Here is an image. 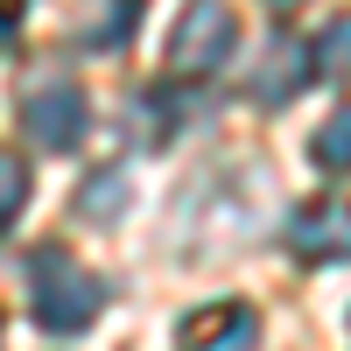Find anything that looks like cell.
<instances>
[{"label": "cell", "instance_id": "5", "mask_svg": "<svg viewBox=\"0 0 351 351\" xmlns=\"http://www.w3.org/2000/svg\"><path fill=\"white\" fill-rule=\"evenodd\" d=\"M176 337L183 344H218V351H239L260 337V316L246 302H211V309H190L183 324H176Z\"/></svg>", "mask_w": 351, "mask_h": 351}, {"label": "cell", "instance_id": "10", "mask_svg": "<svg viewBox=\"0 0 351 351\" xmlns=\"http://www.w3.org/2000/svg\"><path fill=\"white\" fill-rule=\"evenodd\" d=\"M316 64H324V77H344L351 71V14H337L330 28H324V36H316Z\"/></svg>", "mask_w": 351, "mask_h": 351}, {"label": "cell", "instance_id": "8", "mask_svg": "<svg viewBox=\"0 0 351 351\" xmlns=\"http://www.w3.org/2000/svg\"><path fill=\"white\" fill-rule=\"evenodd\" d=\"M28 190H36V176H28V162L0 148V232H8V225H14L21 211H28Z\"/></svg>", "mask_w": 351, "mask_h": 351}, {"label": "cell", "instance_id": "2", "mask_svg": "<svg viewBox=\"0 0 351 351\" xmlns=\"http://www.w3.org/2000/svg\"><path fill=\"white\" fill-rule=\"evenodd\" d=\"M232 43H239V21H232L225 0H190L169 28V71L176 77H211L232 56Z\"/></svg>", "mask_w": 351, "mask_h": 351}, {"label": "cell", "instance_id": "6", "mask_svg": "<svg viewBox=\"0 0 351 351\" xmlns=\"http://www.w3.org/2000/svg\"><path fill=\"white\" fill-rule=\"evenodd\" d=\"M302 77H309V43H295V36H274V43H267V71L253 77V92L267 99V106H281V99L295 92Z\"/></svg>", "mask_w": 351, "mask_h": 351}, {"label": "cell", "instance_id": "1", "mask_svg": "<svg viewBox=\"0 0 351 351\" xmlns=\"http://www.w3.org/2000/svg\"><path fill=\"white\" fill-rule=\"evenodd\" d=\"M28 302H36V324L49 337H77L106 309V288L84 267H71L64 253H36V267H28Z\"/></svg>", "mask_w": 351, "mask_h": 351}, {"label": "cell", "instance_id": "9", "mask_svg": "<svg viewBox=\"0 0 351 351\" xmlns=\"http://www.w3.org/2000/svg\"><path fill=\"white\" fill-rule=\"evenodd\" d=\"M120 204H127V176L120 169H99L92 183L77 190V211L84 218H120Z\"/></svg>", "mask_w": 351, "mask_h": 351}, {"label": "cell", "instance_id": "7", "mask_svg": "<svg viewBox=\"0 0 351 351\" xmlns=\"http://www.w3.org/2000/svg\"><path fill=\"white\" fill-rule=\"evenodd\" d=\"M309 155H316V169H330V176H344V169H351V106H344V112H330V120L316 127Z\"/></svg>", "mask_w": 351, "mask_h": 351}, {"label": "cell", "instance_id": "11", "mask_svg": "<svg viewBox=\"0 0 351 351\" xmlns=\"http://www.w3.org/2000/svg\"><path fill=\"white\" fill-rule=\"evenodd\" d=\"M21 8H28V0H0V43H8L14 28H21Z\"/></svg>", "mask_w": 351, "mask_h": 351}, {"label": "cell", "instance_id": "3", "mask_svg": "<svg viewBox=\"0 0 351 351\" xmlns=\"http://www.w3.org/2000/svg\"><path fill=\"white\" fill-rule=\"evenodd\" d=\"M21 127H28V141H36V148L64 155V148H77V141H84V127H92V106H84L77 84H43V92L21 99Z\"/></svg>", "mask_w": 351, "mask_h": 351}, {"label": "cell", "instance_id": "4", "mask_svg": "<svg viewBox=\"0 0 351 351\" xmlns=\"http://www.w3.org/2000/svg\"><path fill=\"white\" fill-rule=\"evenodd\" d=\"M288 253L324 267V260H351V197H324V204H302L288 218Z\"/></svg>", "mask_w": 351, "mask_h": 351}, {"label": "cell", "instance_id": "12", "mask_svg": "<svg viewBox=\"0 0 351 351\" xmlns=\"http://www.w3.org/2000/svg\"><path fill=\"white\" fill-rule=\"evenodd\" d=\"M267 8H302V0H267Z\"/></svg>", "mask_w": 351, "mask_h": 351}]
</instances>
